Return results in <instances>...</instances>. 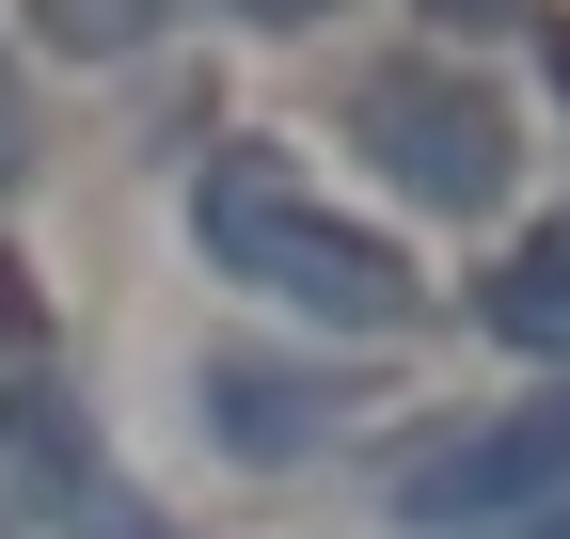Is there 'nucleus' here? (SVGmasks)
<instances>
[{"label":"nucleus","instance_id":"obj_1","mask_svg":"<svg viewBox=\"0 0 570 539\" xmlns=\"http://www.w3.org/2000/svg\"><path fill=\"white\" fill-rule=\"evenodd\" d=\"M190 238H206V270L269 286L285 317H317V333H412V302H428L412 254H396L381 223H333L269 144H238V159L190 175Z\"/></svg>","mask_w":570,"mask_h":539},{"label":"nucleus","instance_id":"obj_2","mask_svg":"<svg viewBox=\"0 0 570 539\" xmlns=\"http://www.w3.org/2000/svg\"><path fill=\"white\" fill-rule=\"evenodd\" d=\"M348 144H365L412 207H444V223H475V207H508V111H491L460 63H365L348 80Z\"/></svg>","mask_w":570,"mask_h":539},{"label":"nucleus","instance_id":"obj_3","mask_svg":"<svg viewBox=\"0 0 570 539\" xmlns=\"http://www.w3.org/2000/svg\"><path fill=\"white\" fill-rule=\"evenodd\" d=\"M523 508H570V381L554 396H508V413L444 429L396 477V523L412 539H460V523H523Z\"/></svg>","mask_w":570,"mask_h":539},{"label":"nucleus","instance_id":"obj_4","mask_svg":"<svg viewBox=\"0 0 570 539\" xmlns=\"http://www.w3.org/2000/svg\"><path fill=\"white\" fill-rule=\"evenodd\" d=\"M190 413H206V444H223V460H317V444L348 429V381H317V365H269V350H206Z\"/></svg>","mask_w":570,"mask_h":539},{"label":"nucleus","instance_id":"obj_5","mask_svg":"<svg viewBox=\"0 0 570 539\" xmlns=\"http://www.w3.org/2000/svg\"><path fill=\"white\" fill-rule=\"evenodd\" d=\"M0 429H17V460H32V492L63 508V539H159V523H142V492H127L111 460H96V429H63L48 396H17V413H0Z\"/></svg>","mask_w":570,"mask_h":539},{"label":"nucleus","instance_id":"obj_6","mask_svg":"<svg viewBox=\"0 0 570 539\" xmlns=\"http://www.w3.org/2000/svg\"><path fill=\"white\" fill-rule=\"evenodd\" d=\"M491 333H523V350H570V223H539L508 270H491Z\"/></svg>","mask_w":570,"mask_h":539},{"label":"nucleus","instance_id":"obj_7","mask_svg":"<svg viewBox=\"0 0 570 539\" xmlns=\"http://www.w3.org/2000/svg\"><path fill=\"white\" fill-rule=\"evenodd\" d=\"M32 17H48V48H80V63H127L142 32L175 17V0H32Z\"/></svg>","mask_w":570,"mask_h":539},{"label":"nucleus","instance_id":"obj_8","mask_svg":"<svg viewBox=\"0 0 570 539\" xmlns=\"http://www.w3.org/2000/svg\"><path fill=\"white\" fill-rule=\"evenodd\" d=\"M0 350H48V286H32L17 254H0Z\"/></svg>","mask_w":570,"mask_h":539},{"label":"nucleus","instance_id":"obj_9","mask_svg":"<svg viewBox=\"0 0 570 539\" xmlns=\"http://www.w3.org/2000/svg\"><path fill=\"white\" fill-rule=\"evenodd\" d=\"M0 175H32V80H17V48H0Z\"/></svg>","mask_w":570,"mask_h":539},{"label":"nucleus","instance_id":"obj_10","mask_svg":"<svg viewBox=\"0 0 570 539\" xmlns=\"http://www.w3.org/2000/svg\"><path fill=\"white\" fill-rule=\"evenodd\" d=\"M428 17H444V32H523L539 0H428Z\"/></svg>","mask_w":570,"mask_h":539},{"label":"nucleus","instance_id":"obj_11","mask_svg":"<svg viewBox=\"0 0 570 539\" xmlns=\"http://www.w3.org/2000/svg\"><path fill=\"white\" fill-rule=\"evenodd\" d=\"M523 539H570V508H523Z\"/></svg>","mask_w":570,"mask_h":539},{"label":"nucleus","instance_id":"obj_12","mask_svg":"<svg viewBox=\"0 0 570 539\" xmlns=\"http://www.w3.org/2000/svg\"><path fill=\"white\" fill-rule=\"evenodd\" d=\"M254 17H317V0H254Z\"/></svg>","mask_w":570,"mask_h":539},{"label":"nucleus","instance_id":"obj_13","mask_svg":"<svg viewBox=\"0 0 570 539\" xmlns=\"http://www.w3.org/2000/svg\"><path fill=\"white\" fill-rule=\"evenodd\" d=\"M554 96H570V32H554Z\"/></svg>","mask_w":570,"mask_h":539}]
</instances>
